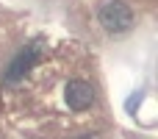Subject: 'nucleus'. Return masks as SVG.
Returning a JSON list of instances; mask_svg holds the SVG:
<instances>
[{
	"instance_id": "nucleus-1",
	"label": "nucleus",
	"mask_w": 158,
	"mask_h": 139,
	"mask_svg": "<svg viewBox=\"0 0 158 139\" xmlns=\"http://www.w3.org/2000/svg\"><path fill=\"white\" fill-rule=\"evenodd\" d=\"M97 20L103 22L106 31L122 33V31H128V28L133 25V11H131V6L122 3V0H106V3L97 8Z\"/></svg>"
},
{
	"instance_id": "nucleus-2",
	"label": "nucleus",
	"mask_w": 158,
	"mask_h": 139,
	"mask_svg": "<svg viewBox=\"0 0 158 139\" xmlns=\"http://www.w3.org/2000/svg\"><path fill=\"white\" fill-rule=\"evenodd\" d=\"M64 100H67V106H69L72 111H83V109L92 106L94 89H92V84H86V81H69L67 89H64Z\"/></svg>"
},
{
	"instance_id": "nucleus-3",
	"label": "nucleus",
	"mask_w": 158,
	"mask_h": 139,
	"mask_svg": "<svg viewBox=\"0 0 158 139\" xmlns=\"http://www.w3.org/2000/svg\"><path fill=\"white\" fill-rule=\"evenodd\" d=\"M39 61V45H31V47H25L14 61H11V67H8V72H6V81H19L22 75H28L31 72V67Z\"/></svg>"
}]
</instances>
